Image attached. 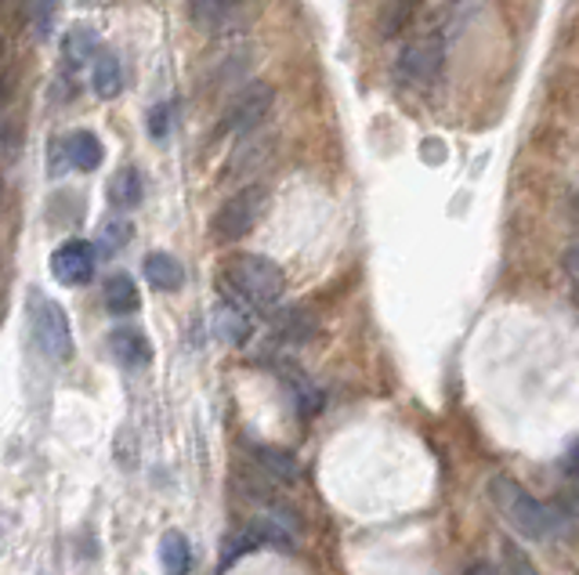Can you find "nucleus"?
<instances>
[{"label": "nucleus", "mask_w": 579, "mask_h": 575, "mask_svg": "<svg viewBox=\"0 0 579 575\" xmlns=\"http://www.w3.org/2000/svg\"><path fill=\"white\" fill-rule=\"evenodd\" d=\"M272 106H276V87L265 81H254L240 87L229 106L221 112V134H250L268 120Z\"/></svg>", "instance_id": "obj_5"}, {"label": "nucleus", "mask_w": 579, "mask_h": 575, "mask_svg": "<svg viewBox=\"0 0 579 575\" xmlns=\"http://www.w3.org/2000/svg\"><path fill=\"white\" fill-rule=\"evenodd\" d=\"M160 565L167 575H189V568H192V547L178 528H170V533H164V539H160Z\"/></svg>", "instance_id": "obj_19"}, {"label": "nucleus", "mask_w": 579, "mask_h": 575, "mask_svg": "<svg viewBox=\"0 0 579 575\" xmlns=\"http://www.w3.org/2000/svg\"><path fill=\"white\" fill-rule=\"evenodd\" d=\"M221 290L229 293V301L243 304V308L268 311L287 293V276H282V268L272 257L232 254L221 265Z\"/></svg>", "instance_id": "obj_2"}, {"label": "nucleus", "mask_w": 579, "mask_h": 575, "mask_svg": "<svg viewBox=\"0 0 579 575\" xmlns=\"http://www.w3.org/2000/svg\"><path fill=\"white\" fill-rule=\"evenodd\" d=\"M214 326H218V337L225 344H232V347H240L250 341V333H254V326H250L246 319V311H243V304H236V301H225L218 304V315H214Z\"/></svg>", "instance_id": "obj_15"}, {"label": "nucleus", "mask_w": 579, "mask_h": 575, "mask_svg": "<svg viewBox=\"0 0 579 575\" xmlns=\"http://www.w3.org/2000/svg\"><path fill=\"white\" fill-rule=\"evenodd\" d=\"M95 261H98L95 246L87 240H70L51 254V276L59 279L62 286H84L87 279L95 276Z\"/></svg>", "instance_id": "obj_7"}, {"label": "nucleus", "mask_w": 579, "mask_h": 575, "mask_svg": "<svg viewBox=\"0 0 579 575\" xmlns=\"http://www.w3.org/2000/svg\"><path fill=\"white\" fill-rule=\"evenodd\" d=\"M246 0H189V19L200 29H221L240 15Z\"/></svg>", "instance_id": "obj_11"}, {"label": "nucleus", "mask_w": 579, "mask_h": 575, "mask_svg": "<svg viewBox=\"0 0 579 575\" xmlns=\"http://www.w3.org/2000/svg\"><path fill=\"white\" fill-rule=\"evenodd\" d=\"M109 352L120 366H128V369H145L153 363L149 337H145L142 330H134V326H117V330L109 333Z\"/></svg>", "instance_id": "obj_8"}, {"label": "nucleus", "mask_w": 579, "mask_h": 575, "mask_svg": "<svg viewBox=\"0 0 579 575\" xmlns=\"http://www.w3.org/2000/svg\"><path fill=\"white\" fill-rule=\"evenodd\" d=\"M59 145V152L65 156V163L76 167V171H98L101 160H106V145L95 131H70Z\"/></svg>", "instance_id": "obj_9"}, {"label": "nucleus", "mask_w": 579, "mask_h": 575, "mask_svg": "<svg viewBox=\"0 0 579 575\" xmlns=\"http://www.w3.org/2000/svg\"><path fill=\"white\" fill-rule=\"evenodd\" d=\"M420 0H384L377 11V33L384 40H399L413 26Z\"/></svg>", "instance_id": "obj_14"}, {"label": "nucleus", "mask_w": 579, "mask_h": 575, "mask_svg": "<svg viewBox=\"0 0 579 575\" xmlns=\"http://www.w3.org/2000/svg\"><path fill=\"white\" fill-rule=\"evenodd\" d=\"M442 62H446V51H442V40L435 33H424V37H413L399 54V73L406 84L413 87H431L438 81Z\"/></svg>", "instance_id": "obj_6"}, {"label": "nucleus", "mask_w": 579, "mask_h": 575, "mask_svg": "<svg viewBox=\"0 0 579 575\" xmlns=\"http://www.w3.org/2000/svg\"><path fill=\"white\" fill-rule=\"evenodd\" d=\"M565 272H569L572 286L579 290V243H576V246H569V250H565Z\"/></svg>", "instance_id": "obj_25"}, {"label": "nucleus", "mask_w": 579, "mask_h": 575, "mask_svg": "<svg viewBox=\"0 0 579 575\" xmlns=\"http://www.w3.org/2000/svg\"><path fill=\"white\" fill-rule=\"evenodd\" d=\"M29 319H33V341H37L44 358L65 363V358L73 355V326H70V315H65L62 304L44 297V293H33Z\"/></svg>", "instance_id": "obj_4"}, {"label": "nucleus", "mask_w": 579, "mask_h": 575, "mask_svg": "<svg viewBox=\"0 0 579 575\" xmlns=\"http://www.w3.org/2000/svg\"><path fill=\"white\" fill-rule=\"evenodd\" d=\"M91 87L101 101H112L123 91V65L117 51H101L91 65Z\"/></svg>", "instance_id": "obj_13"}, {"label": "nucleus", "mask_w": 579, "mask_h": 575, "mask_svg": "<svg viewBox=\"0 0 579 575\" xmlns=\"http://www.w3.org/2000/svg\"><path fill=\"white\" fill-rule=\"evenodd\" d=\"M507 558H510V568H515V575H536V572L529 568V561H526V558H518L515 550H507Z\"/></svg>", "instance_id": "obj_27"}, {"label": "nucleus", "mask_w": 579, "mask_h": 575, "mask_svg": "<svg viewBox=\"0 0 579 575\" xmlns=\"http://www.w3.org/2000/svg\"><path fill=\"white\" fill-rule=\"evenodd\" d=\"M55 8H59V0H37V15H33V29H37V37H40V40L51 33Z\"/></svg>", "instance_id": "obj_23"}, {"label": "nucleus", "mask_w": 579, "mask_h": 575, "mask_svg": "<svg viewBox=\"0 0 579 575\" xmlns=\"http://www.w3.org/2000/svg\"><path fill=\"white\" fill-rule=\"evenodd\" d=\"M131 235H134V229H131L128 218H112V221L101 224V232H98V250L106 254V257L120 254L123 246L131 243Z\"/></svg>", "instance_id": "obj_22"}, {"label": "nucleus", "mask_w": 579, "mask_h": 575, "mask_svg": "<svg viewBox=\"0 0 579 575\" xmlns=\"http://www.w3.org/2000/svg\"><path fill=\"white\" fill-rule=\"evenodd\" d=\"M471 575H499V572H496L493 565H474V568H471Z\"/></svg>", "instance_id": "obj_28"}, {"label": "nucleus", "mask_w": 579, "mask_h": 575, "mask_svg": "<svg viewBox=\"0 0 579 575\" xmlns=\"http://www.w3.org/2000/svg\"><path fill=\"white\" fill-rule=\"evenodd\" d=\"M254 460H257V467H265V475L276 478V481H298V475H301L298 460H293V453H287V449L257 445L254 449Z\"/></svg>", "instance_id": "obj_18"}, {"label": "nucleus", "mask_w": 579, "mask_h": 575, "mask_svg": "<svg viewBox=\"0 0 579 575\" xmlns=\"http://www.w3.org/2000/svg\"><path fill=\"white\" fill-rule=\"evenodd\" d=\"M167 117H170V106H156V109H153V117H149L153 138H164V134H167Z\"/></svg>", "instance_id": "obj_24"}, {"label": "nucleus", "mask_w": 579, "mask_h": 575, "mask_svg": "<svg viewBox=\"0 0 579 575\" xmlns=\"http://www.w3.org/2000/svg\"><path fill=\"white\" fill-rule=\"evenodd\" d=\"M265 203H268V188L261 185V182L240 188L236 196H229V199L221 203L218 213H214L210 235L218 243H240V240H246V235L257 229L261 213H265Z\"/></svg>", "instance_id": "obj_3"}, {"label": "nucleus", "mask_w": 579, "mask_h": 575, "mask_svg": "<svg viewBox=\"0 0 579 575\" xmlns=\"http://www.w3.org/2000/svg\"><path fill=\"white\" fill-rule=\"evenodd\" d=\"M142 196H145V182H142L138 167H120L109 182V203L117 210H134L142 203Z\"/></svg>", "instance_id": "obj_16"}, {"label": "nucleus", "mask_w": 579, "mask_h": 575, "mask_svg": "<svg viewBox=\"0 0 579 575\" xmlns=\"http://www.w3.org/2000/svg\"><path fill=\"white\" fill-rule=\"evenodd\" d=\"M101 54L98 48V33L91 26H73L62 37V59L70 70H84V65H95V59Z\"/></svg>", "instance_id": "obj_10"}, {"label": "nucleus", "mask_w": 579, "mask_h": 575, "mask_svg": "<svg viewBox=\"0 0 579 575\" xmlns=\"http://www.w3.org/2000/svg\"><path fill=\"white\" fill-rule=\"evenodd\" d=\"M282 380H287V388H290V394H293V402H298V409L304 413V416H312L315 409L323 405V394H319V388L304 377V374H298V369H290V374H282Z\"/></svg>", "instance_id": "obj_21"}, {"label": "nucleus", "mask_w": 579, "mask_h": 575, "mask_svg": "<svg viewBox=\"0 0 579 575\" xmlns=\"http://www.w3.org/2000/svg\"><path fill=\"white\" fill-rule=\"evenodd\" d=\"M312 333H315V319L304 308H290L276 319V337L282 344H304L312 341Z\"/></svg>", "instance_id": "obj_20"}, {"label": "nucleus", "mask_w": 579, "mask_h": 575, "mask_svg": "<svg viewBox=\"0 0 579 575\" xmlns=\"http://www.w3.org/2000/svg\"><path fill=\"white\" fill-rule=\"evenodd\" d=\"M490 496H493L496 511L504 514V522L515 528L521 539H529V543H547V539H562L569 533V522H565V514L558 506L536 500V496L521 489L518 481L493 478Z\"/></svg>", "instance_id": "obj_1"}, {"label": "nucleus", "mask_w": 579, "mask_h": 575, "mask_svg": "<svg viewBox=\"0 0 579 575\" xmlns=\"http://www.w3.org/2000/svg\"><path fill=\"white\" fill-rule=\"evenodd\" d=\"M138 304H142L138 286H134V279L128 272H112L106 279V308L112 315H134Z\"/></svg>", "instance_id": "obj_17"}, {"label": "nucleus", "mask_w": 579, "mask_h": 575, "mask_svg": "<svg viewBox=\"0 0 579 575\" xmlns=\"http://www.w3.org/2000/svg\"><path fill=\"white\" fill-rule=\"evenodd\" d=\"M142 272H145V283L160 293H174V290H181V283H185V268H181L170 254H160V250L145 257Z\"/></svg>", "instance_id": "obj_12"}, {"label": "nucleus", "mask_w": 579, "mask_h": 575, "mask_svg": "<svg viewBox=\"0 0 579 575\" xmlns=\"http://www.w3.org/2000/svg\"><path fill=\"white\" fill-rule=\"evenodd\" d=\"M565 470H569L572 481H579V442L569 449V456H565Z\"/></svg>", "instance_id": "obj_26"}]
</instances>
